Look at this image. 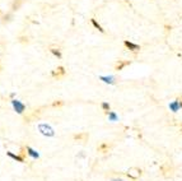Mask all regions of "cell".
<instances>
[{
  "mask_svg": "<svg viewBox=\"0 0 182 181\" xmlns=\"http://www.w3.org/2000/svg\"><path fill=\"white\" fill-rule=\"evenodd\" d=\"M38 131L43 136H48V138H51V136L55 135V130H54L52 126L48 125L47 122H40L38 124Z\"/></svg>",
  "mask_w": 182,
  "mask_h": 181,
  "instance_id": "obj_1",
  "label": "cell"
},
{
  "mask_svg": "<svg viewBox=\"0 0 182 181\" xmlns=\"http://www.w3.org/2000/svg\"><path fill=\"white\" fill-rule=\"evenodd\" d=\"M12 106L17 114H23L24 110H26V105L22 103L21 101H18V100H12Z\"/></svg>",
  "mask_w": 182,
  "mask_h": 181,
  "instance_id": "obj_2",
  "label": "cell"
},
{
  "mask_svg": "<svg viewBox=\"0 0 182 181\" xmlns=\"http://www.w3.org/2000/svg\"><path fill=\"white\" fill-rule=\"evenodd\" d=\"M125 46H126L129 50H131V51H138V50H140V46L139 45H135V43H132V42H130V41H125Z\"/></svg>",
  "mask_w": 182,
  "mask_h": 181,
  "instance_id": "obj_3",
  "label": "cell"
},
{
  "mask_svg": "<svg viewBox=\"0 0 182 181\" xmlns=\"http://www.w3.org/2000/svg\"><path fill=\"white\" fill-rule=\"evenodd\" d=\"M27 153H28V154L31 156L33 160H37V158H40V153L37 152V150H34L33 148H31V147H27Z\"/></svg>",
  "mask_w": 182,
  "mask_h": 181,
  "instance_id": "obj_4",
  "label": "cell"
},
{
  "mask_svg": "<svg viewBox=\"0 0 182 181\" xmlns=\"http://www.w3.org/2000/svg\"><path fill=\"white\" fill-rule=\"evenodd\" d=\"M169 108L172 110L173 112H177L178 110L181 108V106H180V100H176V101H173L172 103H169Z\"/></svg>",
  "mask_w": 182,
  "mask_h": 181,
  "instance_id": "obj_5",
  "label": "cell"
},
{
  "mask_svg": "<svg viewBox=\"0 0 182 181\" xmlns=\"http://www.w3.org/2000/svg\"><path fill=\"white\" fill-rule=\"evenodd\" d=\"M101 81H103L107 84H116V78L115 77H101Z\"/></svg>",
  "mask_w": 182,
  "mask_h": 181,
  "instance_id": "obj_6",
  "label": "cell"
},
{
  "mask_svg": "<svg viewBox=\"0 0 182 181\" xmlns=\"http://www.w3.org/2000/svg\"><path fill=\"white\" fill-rule=\"evenodd\" d=\"M130 64H131V61H118L116 64V70H122L126 65H130Z\"/></svg>",
  "mask_w": 182,
  "mask_h": 181,
  "instance_id": "obj_7",
  "label": "cell"
},
{
  "mask_svg": "<svg viewBox=\"0 0 182 181\" xmlns=\"http://www.w3.org/2000/svg\"><path fill=\"white\" fill-rule=\"evenodd\" d=\"M7 154L9 156L10 158H13L14 161H18V162H23V158L19 157V156H17V154H14V153H12V152H7Z\"/></svg>",
  "mask_w": 182,
  "mask_h": 181,
  "instance_id": "obj_8",
  "label": "cell"
},
{
  "mask_svg": "<svg viewBox=\"0 0 182 181\" xmlns=\"http://www.w3.org/2000/svg\"><path fill=\"white\" fill-rule=\"evenodd\" d=\"M107 114H108V119H110V121H117L118 120V116L113 111H108Z\"/></svg>",
  "mask_w": 182,
  "mask_h": 181,
  "instance_id": "obj_9",
  "label": "cell"
},
{
  "mask_svg": "<svg viewBox=\"0 0 182 181\" xmlns=\"http://www.w3.org/2000/svg\"><path fill=\"white\" fill-rule=\"evenodd\" d=\"M91 21H92V24H93V26H94V27H96V28H97V29H98V31H99V32H102V33H103V32H105V29H103V28H102V27H101V24H99V23H98V22H97V21H96V19H91Z\"/></svg>",
  "mask_w": 182,
  "mask_h": 181,
  "instance_id": "obj_10",
  "label": "cell"
},
{
  "mask_svg": "<svg viewBox=\"0 0 182 181\" xmlns=\"http://www.w3.org/2000/svg\"><path fill=\"white\" fill-rule=\"evenodd\" d=\"M51 53H52L54 55H55V56H58L59 59H60V57H61V53H60V51H59V50H56V49H51Z\"/></svg>",
  "mask_w": 182,
  "mask_h": 181,
  "instance_id": "obj_11",
  "label": "cell"
},
{
  "mask_svg": "<svg viewBox=\"0 0 182 181\" xmlns=\"http://www.w3.org/2000/svg\"><path fill=\"white\" fill-rule=\"evenodd\" d=\"M102 108L103 110H106V112H108V111H110V105H108V103L107 102H102Z\"/></svg>",
  "mask_w": 182,
  "mask_h": 181,
  "instance_id": "obj_12",
  "label": "cell"
},
{
  "mask_svg": "<svg viewBox=\"0 0 182 181\" xmlns=\"http://www.w3.org/2000/svg\"><path fill=\"white\" fill-rule=\"evenodd\" d=\"M106 148H107V145H106V144H102L101 147H99V149H106Z\"/></svg>",
  "mask_w": 182,
  "mask_h": 181,
  "instance_id": "obj_13",
  "label": "cell"
},
{
  "mask_svg": "<svg viewBox=\"0 0 182 181\" xmlns=\"http://www.w3.org/2000/svg\"><path fill=\"white\" fill-rule=\"evenodd\" d=\"M111 181H124L122 179H113V180H111Z\"/></svg>",
  "mask_w": 182,
  "mask_h": 181,
  "instance_id": "obj_14",
  "label": "cell"
},
{
  "mask_svg": "<svg viewBox=\"0 0 182 181\" xmlns=\"http://www.w3.org/2000/svg\"><path fill=\"white\" fill-rule=\"evenodd\" d=\"M180 106H181V108H182V101H180Z\"/></svg>",
  "mask_w": 182,
  "mask_h": 181,
  "instance_id": "obj_15",
  "label": "cell"
}]
</instances>
